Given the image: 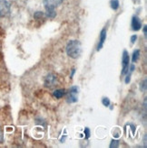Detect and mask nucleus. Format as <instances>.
I'll return each mask as SVG.
<instances>
[{"instance_id":"3","label":"nucleus","mask_w":147,"mask_h":148,"mask_svg":"<svg viewBox=\"0 0 147 148\" xmlns=\"http://www.w3.org/2000/svg\"><path fill=\"white\" fill-rule=\"evenodd\" d=\"M11 5L6 0H0V16L5 17L9 16Z\"/></svg>"},{"instance_id":"7","label":"nucleus","mask_w":147,"mask_h":148,"mask_svg":"<svg viewBox=\"0 0 147 148\" xmlns=\"http://www.w3.org/2000/svg\"><path fill=\"white\" fill-rule=\"evenodd\" d=\"M132 25V29H133L134 31H139L142 28L141 19L136 16H133V18H132V25Z\"/></svg>"},{"instance_id":"20","label":"nucleus","mask_w":147,"mask_h":148,"mask_svg":"<svg viewBox=\"0 0 147 148\" xmlns=\"http://www.w3.org/2000/svg\"><path fill=\"white\" fill-rule=\"evenodd\" d=\"M76 73V70L75 69H73L72 70V71H71V75H70V78H73V76H74V74Z\"/></svg>"},{"instance_id":"8","label":"nucleus","mask_w":147,"mask_h":148,"mask_svg":"<svg viewBox=\"0 0 147 148\" xmlns=\"http://www.w3.org/2000/svg\"><path fill=\"white\" fill-rule=\"evenodd\" d=\"M105 40H106V29L104 28L100 33V39H99V42L97 45V51H100L103 48Z\"/></svg>"},{"instance_id":"11","label":"nucleus","mask_w":147,"mask_h":148,"mask_svg":"<svg viewBox=\"0 0 147 148\" xmlns=\"http://www.w3.org/2000/svg\"><path fill=\"white\" fill-rule=\"evenodd\" d=\"M110 5H111L112 9L117 10L119 8V0H111V2H110Z\"/></svg>"},{"instance_id":"6","label":"nucleus","mask_w":147,"mask_h":148,"mask_svg":"<svg viewBox=\"0 0 147 148\" xmlns=\"http://www.w3.org/2000/svg\"><path fill=\"white\" fill-rule=\"evenodd\" d=\"M56 81L57 79L54 74H48L45 79V86L48 88H52L56 84Z\"/></svg>"},{"instance_id":"17","label":"nucleus","mask_w":147,"mask_h":148,"mask_svg":"<svg viewBox=\"0 0 147 148\" xmlns=\"http://www.w3.org/2000/svg\"><path fill=\"white\" fill-rule=\"evenodd\" d=\"M129 68H130L129 71H130V73H132V72H133V71H135V64H131V66H129Z\"/></svg>"},{"instance_id":"5","label":"nucleus","mask_w":147,"mask_h":148,"mask_svg":"<svg viewBox=\"0 0 147 148\" xmlns=\"http://www.w3.org/2000/svg\"><path fill=\"white\" fill-rule=\"evenodd\" d=\"M78 91H79V88L77 86H73L70 88L69 96L67 99L69 103H76L78 101Z\"/></svg>"},{"instance_id":"18","label":"nucleus","mask_w":147,"mask_h":148,"mask_svg":"<svg viewBox=\"0 0 147 148\" xmlns=\"http://www.w3.org/2000/svg\"><path fill=\"white\" fill-rule=\"evenodd\" d=\"M130 80H131V73L129 74V75L126 76V83L128 84L130 82Z\"/></svg>"},{"instance_id":"15","label":"nucleus","mask_w":147,"mask_h":148,"mask_svg":"<svg viewBox=\"0 0 147 148\" xmlns=\"http://www.w3.org/2000/svg\"><path fill=\"white\" fill-rule=\"evenodd\" d=\"M141 88L142 91H145L146 90V79L144 80V84L141 83V88Z\"/></svg>"},{"instance_id":"16","label":"nucleus","mask_w":147,"mask_h":148,"mask_svg":"<svg viewBox=\"0 0 147 148\" xmlns=\"http://www.w3.org/2000/svg\"><path fill=\"white\" fill-rule=\"evenodd\" d=\"M137 40V35H132V37H131V42L132 43H135V41Z\"/></svg>"},{"instance_id":"9","label":"nucleus","mask_w":147,"mask_h":148,"mask_svg":"<svg viewBox=\"0 0 147 148\" xmlns=\"http://www.w3.org/2000/svg\"><path fill=\"white\" fill-rule=\"evenodd\" d=\"M65 95V90L64 88H59V90H56L54 91V97L55 99H61Z\"/></svg>"},{"instance_id":"13","label":"nucleus","mask_w":147,"mask_h":148,"mask_svg":"<svg viewBox=\"0 0 147 148\" xmlns=\"http://www.w3.org/2000/svg\"><path fill=\"white\" fill-rule=\"evenodd\" d=\"M84 132H85V138L88 139V138L90 137V129L88 128V127H85Z\"/></svg>"},{"instance_id":"1","label":"nucleus","mask_w":147,"mask_h":148,"mask_svg":"<svg viewBox=\"0 0 147 148\" xmlns=\"http://www.w3.org/2000/svg\"><path fill=\"white\" fill-rule=\"evenodd\" d=\"M67 53L73 59H77L82 53V44L77 40H72L68 42L67 45Z\"/></svg>"},{"instance_id":"10","label":"nucleus","mask_w":147,"mask_h":148,"mask_svg":"<svg viewBox=\"0 0 147 148\" xmlns=\"http://www.w3.org/2000/svg\"><path fill=\"white\" fill-rule=\"evenodd\" d=\"M139 56H140V50H135L134 51V53H133V56H132V62H133V63L136 62L138 61V59H139Z\"/></svg>"},{"instance_id":"14","label":"nucleus","mask_w":147,"mask_h":148,"mask_svg":"<svg viewBox=\"0 0 147 148\" xmlns=\"http://www.w3.org/2000/svg\"><path fill=\"white\" fill-rule=\"evenodd\" d=\"M119 145V141L118 140H113L112 141V143H111V145H110V147H117Z\"/></svg>"},{"instance_id":"4","label":"nucleus","mask_w":147,"mask_h":148,"mask_svg":"<svg viewBox=\"0 0 147 148\" xmlns=\"http://www.w3.org/2000/svg\"><path fill=\"white\" fill-rule=\"evenodd\" d=\"M64 0H44V5H45L46 11H55V7L59 5Z\"/></svg>"},{"instance_id":"19","label":"nucleus","mask_w":147,"mask_h":148,"mask_svg":"<svg viewBox=\"0 0 147 148\" xmlns=\"http://www.w3.org/2000/svg\"><path fill=\"white\" fill-rule=\"evenodd\" d=\"M144 34L145 37L147 36V27H146V25L144 26Z\"/></svg>"},{"instance_id":"2","label":"nucleus","mask_w":147,"mask_h":148,"mask_svg":"<svg viewBox=\"0 0 147 148\" xmlns=\"http://www.w3.org/2000/svg\"><path fill=\"white\" fill-rule=\"evenodd\" d=\"M122 75H126L129 71V66H130V57L129 53L126 50L123 51V58H122Z\"/></svg>"},{"instance_id":"12","label":"nucleus","mask_w":147,"mask_h":148,"mask_svg":"<svg viewBox=\"0 0 147 148\" xmlns=\"http://www.w3.org/2000/svg\"><path fill=\"white\" fill-rule=\"evenodd\" d=\"M102 103H103V105H104L105 107H109L110 106V99L106 97L105 98H103L102 99Z\"/></svg>"}]
</instances>
